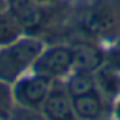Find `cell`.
Wrapping results in <instances>:
<instances>
[{
    "mask_svg": "<svg viewBox=\"0 0 120 120\" xmlns=\"http://www.w3.org/2000/svg\"><path fill=\"white\" fill-rule=\"evenodd\" d=\"M71 99H72L76 117L79 120H102L105 105H104L102 94L97 87L90 92H86L82 95H76Z\"/></svg>",
    "mask_w": 120,
    "mask_h": 120,
    "instance_id": "obj_7",
    "label": "cell"
},
{
    "mask_svg": "<svg viewBox=\"0 0 120 120\" xmlns=\"http://www.w3.org/2000/svg\"><path fill=\"white\" fill-rule=\"evenodd\" d=\"M115 117H117V120H120V100H118V104L115 105Z\"/></svg>",
    "mask_w": 120,
    "mask_h": 120,
    "instance_id": "obj_14",
    "label": "cell"
},
{
    "mask_svg": "<svg viewBox=\"0 0 120 120\" xmlns=\"http://www.w3.org/2000/svg\"><path fill=\"white\" fill-rule=\"evenodd\" d=\"M13 107H15V102H13L12 86L0 81V120H7Z\"/></svg>",
    "mask_w": 120,
    "mask_h": 120,
    "instance_id": "obj_11",
    "label": "cell"
},
{
    "mask_svg": "<svg viewBox=\"0 0 120 120\" xmlns=\"http://www.w3.org/2000/svg\"><path fill=\"white\" fill-rule=\"evenodd\" d=\"M7 10V0H0V12Z\"/></svg>",
    "mask_w": 120,
    "mask_h": 120,
    "instance_id": "obj_15",
    "label": "cell"
},
{
    "mask_svg": "<svg viewBox=\"0 0 120 120\" xmlns=\"http://www.w3.org/2000/svg\"><path fill=\"white\" fill-rule=\"evenodd\" d=\"M74 51V71H87V72H97L105 61V54L87 43H79L72 46Z\"/></svg>",
    "mask_w": 120,
    "mask_h": 120,
    "instance_id": "obj_8",
    "label": "cell"
},
{
    "mask_svg": "<svg viewBox=\"0 0 120 120\" xmlns=\"http://www.w3.org/2000/svg\"><path fill=\"white\" fill-rule=\"evenodd\" d=\"M43 43L36 36L25 35L12 45L0 48V81L12 86L28 69L43 51Z\"/></svg>",
    "mask_w": 120,
    "mask_h": 120,
    "instance_id": "obj_1",
    "label": "cell"
},
{
    "mask_svg": "<svg viewBox=\"0 0 120 120\" xmlns=\"http://www.w3.org/2000/svg\"><path fill=\"white\" fill-rule=\"evenodd\" d=\"M74 68V51L71 46H51L41 51V54L36 58L31 71L48 76L54 81L66 76Z\"/></svg>",
    "mask_w": 120,
    "mask_h": 120,
    "instance_id": "obj_3",
    "label": "cell"
},
{
    "mask_svg": "<svg viewBox=\"0 0 120 120\" xmlns=\"http://www.w3.org/2000/svg\"><path fill=\"white\" fill-rule=\"evenodd\" d=\"M7 120H46V117L41 113V110H31L15 105L10 115L7 117Z\"/></svg>",
    "mask_w": 120,
    "mask_h": 120,
    "instance_id": "obj_12",
    "label": "cell"
},
{
    "mask_svg": "<svg viewBox=\"0 0 120 120\" xmlns=\"http://www.w3.org/2000/svg\"><path fill=\"white\" fill-rule=\"evenodd\" d=\"M8 12L17 18L25 35L33 36L46 23V8L36 0H7Z\"/></svg>",
    "mask_w": 120,
    "mask_h": 120,
    "instance_id": "obj_4",
    "label": "cell"
},
{
    "mask_svg": "<svg viewBox=\"0 0 120 120\" xmlns=\"http://www.w3.org/2000/svg\"><path fill=\"white\" fill-rule=\"evenodd\" d=\"M54 79L33 72L30 76H22L17 82L12 84V94L13 102L18 107L31 109V110H41V105L45 104Z\"/></svg>",
    "mask_w": 120,
    "mask_h": 120,
    "instance_id": "obj_2",
    "label": "cell"
},
{
    "mask_svg": "<svg viewBox=\"0 0 120 120\" xmlns=\"http://www.w3.org/2000/svg\"><path fill=\"white\" fill-rule=\"evenodd\" d=\"M64 87L71 97L82 95L97 87L95 76H94V72H87V71H74V74L68 79Z\"/></svg>",
    "mask_w": 120,
    "mask_h": 120,
    "instance_id": "obj_10",
    "label": "cell"
},
{
    "mask_svg": "<svg viewBox=\"0 0 120 120\" xmlns=\"http://www.w3.org/2000/svg\"><path fill=\"white\" fill-rule=\"evenodd\" d=\"M86 28L97 36H110L120 28L115 7L110 2H100L94 5V8L86 17Z\"/></svg>",
    "mask_w": 120,
    "mask_h": 120,
    "instance_id": "obj_6",
    "label": "cell"
},
{
    "mask_svg": "<svg viewBox=\"0 0 120 120\" xmlns=\"http://www.w3.org/2000/svg\"><path fill=\"white\" fill-rule=\"evenodd\" d=\"M41 113L46 117V120H77L72 99L68 94L66 87L59 84L58 81L53 82V87L41 105Z\"/></svg>",
    "mask_w": 120,
    "mask_h": 120,
    "instance_id": "obj_5",
    "label": "cell"
},
{
    "mask_svg": "<svg viewBox=\"0 0 120 120\" xmlns=\"http://www.w3.org/2000/svg\"><path fill=\"white\" fill-rule=\"evenodd\" d=\"M105 68L115 71V72H120V48L117 49H112L105 54V61H104Z\"/></svg>",
    "mask_w": 120,
    "mask_h": 120,
    "instance_id": "obj_13",
    "label": "cell"
},
{
    "mask_svg": "<svg viewBox=\"0 0 120 120\" xmlns=\"http://www.w3.org/2000/svg\"><path fill=\"white\" fill-rule=\"evenodd\" d=\"M36 2H41L43 4V2H48V0H36Z\"/></svg>",
    "mask_w": 120,
    "mask_h": 120,
    "instance_id": "obj_16",
    "label": "cell"
},
{
    "mask_svg": "<svg viewBox=\"0 0 120 120\" xmlns=\"http://www.w3.org/2000/svg\"><path fill=\"white\" fill-rule=\"evenodd\" d=\"M22 36H25V31L8 8L0 12V48L15 43Z\"/></svg>",
    "mask_w": 120,
    "mask_h": 120,
    "instance_id": "obj_9",
    "label": "cell"
}]
</instances>
